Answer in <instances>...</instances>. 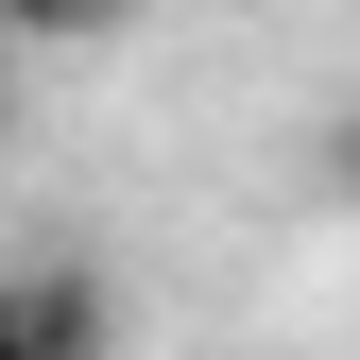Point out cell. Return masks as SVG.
I'll list each match as a JSON object with an SVG mask.
<instances>
[{"label":"cell","mask_w":360,"mask_h":360,"mask_svg":"<svg viewBox=\"0 0 360 360\" xmlns=\"http://www.w3.org/2000/svg\"><path fill=\"white\" fill-rule=\"evenodd\" d=\"M120 343V292L86 257H0V360H103Z\"/></svg>","instance_id":"obj_1"},{"label":"cell","mask_w":360,"mask_h":360,"mask_svg":"<svg viewBox=\"0 0 360 360\" xmlns=\"http://www.w3.org/2000/svg\"><path fill=\"white\" fill-rule=\"evenodd\" d=\"M326 172H343V206H360V103H343V138H326Z\"/></svg>","instance_id":"obj_2"},{"label":"cell","mask_w":360,"mask_h":360,"mask_svg":"<svg viewBox=\"0 0 360 360\" xmlns=\"http://www.w3.org/2000/svg\"><path fill=\"white\" fill-rule=\"evenodd\" d=\"M0 120H18V34H0Z\"/></svg>","instance_id":"obj_3"}]
</instances>
